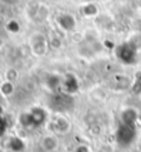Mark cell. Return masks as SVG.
<instances>
[{"label":"cell","mask_w":141,"mask_h":152,"mask_svg":"<svg viewBox=\"0 0 141 152\" xmlns=\"http://www.w3.org/2000/svg\"><path fill=\"white\" fill-rule=\"evenodd\" d=\"M80 12L87 19L98 18L100 15V6L96 3L89 1V3H85L80 6Z\"/></svg>","instance_id":"obj_7"},{"label":"cell","mask_w":141,"mask_h":152,"mask_svg":"<svg viewBox=\"0 0 141 152\" xmlns=\"http://www.w3.org/2000/svg\"><path fill=\"white\" fill-rule=\"evenodd\" d=\"M40 146L45 152H56L60 146L59 137L55 134H48L45 136H43L40 141Z\"/></svg>","instance_id":"obj_4"},{"label":"cell","mask_w":141,"mask_h":152,"mask_svg":"<svg viewBox=\"0 0 141 152\" xmlns=\"http://www.w3.org/2000/svg\"><path fill=\"white\" fill-rule=\"evenodd\" d=\"M18 77H19V72H18L16 69L10 67V69L6 70V72H5V80L14 82L15 80H18Z\"/></svg>","instance_id":"obj_12"},{"label":"cell","mask_w":141,"mask_h":152,"mask_svg":"<svg viewBox=\"0 0 141 152\" xmlns=\"http://www.w3.org/2000/svg\"><path fill=\"white\" fill-rule=\"evenodd\" d=\"M49 46L53 49V50H59L62 48V41L60 39V36H57V35H54V36H51L49 37Z\"/></svg>","instance_id":"obj_11"},{"label":"cell","mask_w":141,"mask_h":152,"mask_svg":"<svg viewBox=\"0 0 141 152\" xmlns=\"http://www.w3.org/2000/svg\"><path fill=\"white\" fill-rule=\"evenodd\" d=\"M3 4H5V5H16L20 0H0Z\"/></svg>","instance_id":"obj_17"},{"label":"cell","mask_w":141,"mask_h":152,"mask_svg":"<svg viewBox=\"0 0 141 152\" xmlns=\"http://www.w3.org/2000/svg\"><path fill=\"white\" fill-rule=\"evenodd\" d=\"M5 29L8 30V33H10V34H18L19 31H20V25H19V23L16 20L11 19V20L6 23Z\"/></svg>","instance_id":"obj_10"},{"label":"cell","mask_w":141,"mask_h":152,"mask_svg":"<svg viewBox=\"0 0 141 152\" xmlns=\"http://www.w3.org/2000/svg\"><path fill=\"white\" fill-rule=\"evenodd\" d=\"M5 130H6V122H5V120L3 118V116H0V136H3Z\"/></svg>","instance_id":"obj_16"},{"label":"cell","mask_w":141,"mask_h":152,"mask_svg":"<svg viewBox=\"0 0 141 152\" xmlns=\"http://www.w3.org/2000/svg\"><path fill=\"white\" fill-rule=\"evenodd\" d=\"M14 92H15V85H14V82L8 81V80H4L1 84H0V95H1L3 97H9Z\"/></svg>","instance_id":"obj_8"},{"label":"cell","mask_w":141,"mask_h":152,"mask_svg":"<svg viewBox=\"0 0 141 152\" xmlns=\"http://www.w3.org/2000/svg\"><path fill=\"white\" fill-rule=\"evenodd\" d=\"M100 1H107V0H100Z\"/></svg>","instance_id":"obj_19"},{"label":"cell","mask_w":141,"mask_h":152,"mask_svg":"<svg viewBox=\"0 0 141 152\" xmlns=\"http://www.w3.org/2000/svg\"><path fill=\"white\" fill-rule=\"evenodd\" d=\"M139 118V111L134 107H127L121 112V122L127 126H135Z\"/></svg>","instance_id":"obj_6"},{"label":"cell","mask_w":141,"mask_h":152,"mask_svg":"<svg viewBox=\"0 0 141 152\" xmlns=\"http://www.w3.org/2000/svg\"><path fill=\"white\" fill-rule=\"evenodd\" d=\"M84 40V34L80 33V31H73L71 33V41L74 44H80Z\"/></svg>","instance_id":"obj_14"},{"label":"cell","mask_w":141,"mask_h":152,"mask_svg":"<svg viewBox=\"0 0 141 152\" xmlns=\"http://www.w3.org/2000/svg\"><path fill=\"white\" fill-rule=\"evenodd\" d=\"M9 147L11 151H14V152H19V151H21L24 148V143L23 141L20 140V138H18V137H12L10 142H9Z\"/></svg>","instance_id":"obj_9"},{"label":"cell","mask_w":141,"mask_h":152,"mask_svg":"<svg viewBox=\"0 0 141 152\" xmlns=\"http://www.w3.org/2000/svg\"><path fill=\"white\" fill-rule=\"evenodd\" d=\"M137 122H140V124H141V110L139 111V118H137Z\"/></svg>","instance_id":"obj_18"},{"label":"cell","mask_w":141,"mask_h":152,"mask_svg":"<svg viewBox=\"0 0 141 152\" xmlns=\"http://www.w3.org/2000/svg\"><path fill=\"white\" fill-rule=\"evenodd\" d=\"M49 14V9H48V6L45 4H39L37 5V15H39L40 18L43 19H45Z\"/></svg>","instance_id":"obj_13"},{"label":"cell","mask_w":141,"mask_h":152,"mask_svg":"<svg viewBox=\"0 0 141 152\" xmlns=\"http://www.w3.org/2000/svg\"><path fill=\"white\" fill-rule=\"evenodd\" d=\"M98 152H114V147L110 143H102L98 148Z\"/></svg>","instance_id":"obj_15"},{"label":"cell","mask_w":141,"mask_h":152,"mask_svg":"<svg viewBox=\"0 0 141 152\" xmlns=\"http://www.w3.org/2000/svg\"><path fill=\"white\" fill-rule=\"evenodd\" d=\"M53 129H54V132H56V134L66 135L71 131V122H70V120L66 116L57 115L53 120Z\"/></svg>","instance_id":"obj_3"},{"label":"cell","mask_w":141,"mask_h":152,"mask_svg":"<svg viewBox=\"0 0 141 152\" xmlns=\"http://www.w3.org/2000/svg\"><path fill=\"white\" fill-rule=\"evenodd\" d=\"M49 39L41 33H35L30 37V51L35 56H45L49 51Z\"/></svg>","instance_id":"obj_1"},{"label":"cell","mask_w":141,"mask_h":152,"mask_svg":"<svg viewBox=\"0 0 141 152\" xmlns=\"http://www.w3.org/2000/svg\"><path fill=\"white\" fill-rule=\"evenodd\" d=\"M116 138H117V142L121 143L123 146L131 143L132 140L135 138V129H134V126H127L121 124V126L117 129Z\"/></svg>","instance_id":"obj_2"},{"label":"cell","mask_w":141,"mask_h":152,"mask_svg":"<svg viewBox=\"0 0 141 152\" xmlns=\"http://www.w3.org/2000/svg\"><path fill=\"white\" fill-rule=\"evenodd\" d=\"M56 24L64 31H74L76 28V19L71 14H60L56 16Z\"/></svg>","instance_id":"obj_5"}]
</instances>
